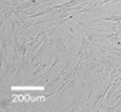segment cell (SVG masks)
<instances>
[{
  "instance_id": "6da1fadb",
  "label": "cell",
  "mask_w": 121,
  "mask_h": 112,
  "mask_svg": "<svg viewBox=\"0 0 121 112\" xmlns=\"http://www.w3.org/2000/svg\"><path fill=\"white\" fill-rule=\"evenodd\" d=\"M51 10H52V8H50V9H46V10H44V11H40V12H35V14H26V12H24V14H26L30 19H35V17H38V16H43V15H46V14H49V12H51Z\"/></svg>"
},
{
  "instance_id": "7a4b0ae2",
  "label": "cell",
  "mask_w": 121,
  "mask_h": 112,
  "mask_svg": "<svg viewBox=\"0 0 121 112\" xmlns=\"http://www.w3.org/2000/svg\"><path fill=\"white\" fill-rule=\"evenodd\" d=\"M48 66H49V64H43L41 66H38V67H36V70H35L34 72H33V76H36L38 74H40V72H41V71L45 69V67H48Z\"/></svg>"
}]
</instances>
